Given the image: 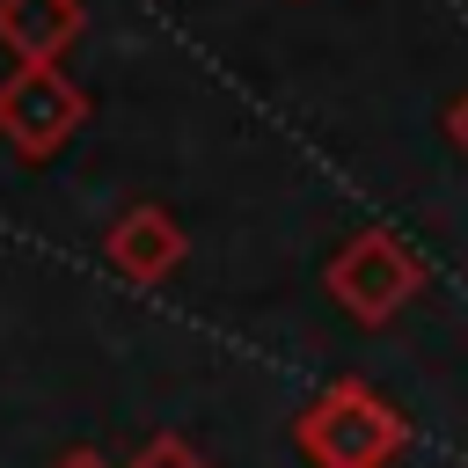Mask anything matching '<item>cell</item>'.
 Segmentation results:
<instances>
[{"instance_id": "6da1fadb", "label": "cell", "mask_w": 468, "mask_h": 468, "mask_svg": "<svg viewBox=\"0 0 468 468\" xmlns=\"http://www.w3.org/2000/svg\"><path fill=\"white\" fill-rule=\"evenodd\" d=\"M292 446L314 468H388L410 446V417L358 373L329 380L300 417H292Z\"/></svg>"}, {"instance_id": "7a4b0ae2", "label": "cell", "mask_w": 468, "mask_h": 468, "mask_svg": "<svg viewBox=\"0 0 468 468\" xmlns=\"http://www.w3.org/2000/svg\"><path fill=\"white\" fill-rule=\"evenodd\" d=\"M322 285H329V300H336L358 329H388V322L424 292V263H417L388 227H366V234H351V241L322 263Z\"/></svg>"}, {"instance_id": "3957f363", "label": "cell", "mask_w": 468, "mask_h": 468, "mask_svg": "<svg viewBox=\"0 0 468 468\" xmlns=\"http://www.w3.org/2000/svg\"><path fill=\"white\" fill-rule=\"evenodd\" d=\"M80 124H88V88L58 58L51 66H15L0 80V139L22 161H51Z\"/></svg>"}, {"instance_id": "277c9868", "label": "cell", "mask_w": 468, "mask_h": 468, "mask_svg": "<svg viewBox=\"0 0 468 468\" xmlns=\"http://www.w3.org/2000/svg\"><path fill=\"white\" fill-rule=\"evenodd\" d=\"M102 256H110L117 278H132V285H161V278L183 271L190 234H183V219L161 212V205H124V212L110 219V234H102Z\"/></svg>"}, {"instance_id": "5b68a950", "label": "cell", "mask_w": 468, "mask_h": 468, "mask_svg": "<svg viewBox=\"0 0 468 468\" xmlns=\"http://www.w3.org/2000/svg\"><path fill=\"white\" fill-rule=\"evenodd\" d=\"M88 29V0H0V44L22 66H51Z\"/></svg>"}, {"instance_id": "8992f818", "label": "cell", "mask_w": 468, "mask_h": 468, "mask_svg": "<svg viewBox=\"0 0 468 468\" xmlns=\"http://www.w3.org/2000/svg\"><path fill=\"white\" fill-rule=\"evenodd\" d=\"M124 468H212V461H205L190 439H176V431H154V439H146V446H139Z\"/></svg>"}, {"instance_id": "52a82bcc", "label": "cell", "mask_w": 468, "mask_h": 468, "mask_svg": "<svg viewBox=\"0 0 468 468\" xmlns=\"http://www.w3.org/2000/svg\"><path fill=\"white\" fill-rule=\"evenodd\" d=\"M446 139L468 154V88H461V95H453V110H446Z\"/></svg>"}, {"instance_id": "ba28073f", "label": "cell", "mask_w": 468, "mask_h": 468, "mask_svg": "<svg viewBox=\"0 0 468 468\" xmlns=\"http://www.w3.org/2000/svg\"><path fill=\"white\" fill-rule=\"evenodd\" d=\"M51 468H110V461H102V453H95V446H73V453H58V461H51Z\"/></svg>"}]
</instances>
